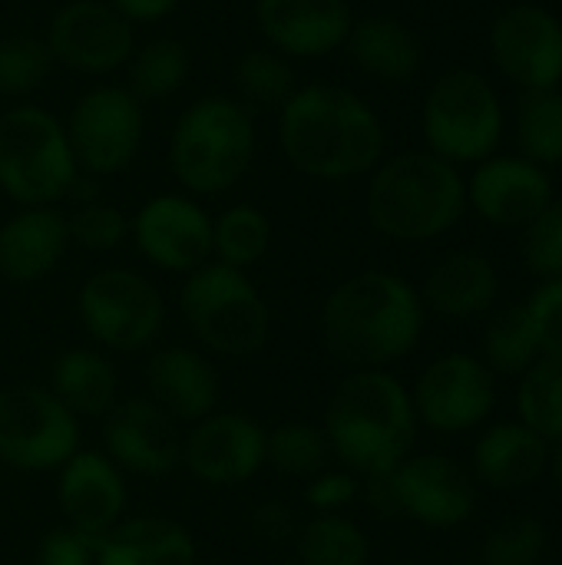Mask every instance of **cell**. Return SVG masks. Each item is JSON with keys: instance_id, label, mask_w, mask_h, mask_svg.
Wrapping results in <instances>:
<instances>
[{"instance_id": "cell-8", "label": "cell", "mask_w": 562, "mask_h": 565, "mask_svg": "<svg viewBox=\"0 0 562 565\" xmlns=\"http://www.w3.org/2000/svg\"><path fill=\"white\" fill-rule=\"evenodd\" d=\"M79 175L66 129L40 106H13L0 116V189L33 209L63 199Z\"/></svg>"}, {"instance_id": "cell-26", "label": "cell", "mask_w": 562, "mask_h": 565, "mask_svg": "<svg viewBox=\"0 0 562 565\" xmlns=\"http://www.w3.org/2000/svg\"><path fill=\"white\" fill-rule=\"evenodd\" d=\"M497 268L484 255L454 252L431 268L421 301L444 318H474L497 301Z\"/></svg>"}, {"instance_id": "cell-33", "label": "cell", "mask_w": 562, "mask_h": 565, "mask_svg": "<svg viewBox=\"0 0 562 565\" xmlns=\"http://www.w3.org/2000/svg\"><path fill=\"white\" fill-rule=\"evenodd\" d=\"M189 50L179 40H152L129 63V93L136 99L172 96L189 76Z\"/></svg>"}, {"instance_id": "cell-1", "label": "cell", "mask_w": 562, "mask_h": 565, "mask_svg": "<svg viewBox=\"0 0 562 565\" xmlns=\"http://www.w3.org/2000/svg\"><path fill=\"white\" fill-rule=\"evenodd\" d=\"M421 331L424 301L391 271L351 275L321 308V341L328 354L354 371H384L414 351Z\"/></svg>"}, {"instance_id": "cell-17", "label": "cell", "mask_w": 562, "mask_h": 565, "mask_svg": "<svg viewBox=\"0 0 562 565\" xmlns=\"http://www.w3.org/2000/svg\"><path fill=\"white\" fill-rule=\"evenodd\" d=\"M467 202L490 225L527 228L553 202V182L543 166L523 156H490L477 162L467 182Z\"/></svg>"}, {"instance_id": "cell-6", "label": "cell", "mask_w": 562, "mask_h": 565, "mask_svg": "<svg viewBox=\"0 0 562 565\" xmlns=\"http://www.w3.org/2000/svg\"><path fill=\"white\" fill-rule=\"evenodd\" d=\"M182 318L199 344L222 358H252L268 341V305L245 271L222 262L202 265L182 285Z\"/></svg>"}, {"instance_id": "cell-42", "label": "cell", "mask_w": 562, "mask_h": 565, "mask_svg": "<svg viewBox=\"0 0 562 565\" xmlns=\"http://www.w3.org/2000/svg\"><path fill=\"white\" fill-rule=\"evenodd\" d=\"M96 540L99 536H86L73 526H60L50 530L40 540L36 550V563L40 565H96Z\"/></svg>"}, {"instance_id": "cell-34", "label": "cell", "mask_w": 562, "mask_h": 565, "mask_svg": "<svg viewBox=\"0 0 562 565\" xmlns=\"http://www.w3.org/2000/svg\"><path fill=\"white\" fill-rule=\"evenodd\" d=\"M484 354H487V364L500 374H527L543 358L527 305L507 308L490 321L484 334Z\"/></svg>"}, {"instance_id": "cell-29", "label": "cell", "mask_w": 562, "mask_h": 565, "mask_svg": "<svg viewBox=\"0 0 562 565\" xmlns=\"http://www.w3.org/2000/svg\"><path fill=\"white\" fill-rule=\"evenodd\" d=\"M517 146L537 166L562 162V86L523 89L517 103Z\"/></svg>"}, {"instance_id": "cell-12", "label": "cell", "mask_w": 562, "mask_h": 565, "mask_svg": "<svg viewBox=\"0 0 562 565\" xmlns=\"http://www.w3.org/2000/svg\"><path fill=\"white\" fill-rule=\"evenodd\" d=\"M490 60L520 89L562 86V20L540 3H513L490 26Z\"/></svg>"}, {"instance_id": "cell-16", "label": "cell", "mask_w": 562, "mask_h": 565, "mask_svg": "<svg viewBox=\"0 0 562 565\" xmlns=\"http://www.w3.org/2000/svg\"><path fill=\"white\" fill-rule=\"evenodd\" d=\"M139 252L166 271H185L209 265L212 255V218L185 195L149 199L132 222Z\"/></svg>"}, {"instance_id": "cell-25", "label": "cell", "mask_w": 562, "mask_h": 565, "mask_svg": "<svg viewBox=\"0 0 562 565\" xmlns=\"http://www.w3.org/2000/svg\"><path fill=\"white\" fill-rule=\"evenodd\" d=\"M547 440H540L523 424H500L487 430L474 450L477 480L500 493H517L533 487L547 470Z\"/></svg>"}, {"instance_id": "cell-40", "label": "cell", "mask_w": 562, "mask_h": 565, "mask_svg": "<svg viewBox=\"0 0 562 565\" xmlns=\"http://www.w3.org/2000/svg\"><path fill=\"white\" fill-rule=\"evenodd\" d=\"M66 225H70V242H79L89 252H109L129 232L126 215L116 205H106V202H83L66 218Z\"/></svg>"}, {"instance_id": "cell-2", "label": "cell", "mask_w": 562, "mask_h": 565, "mask_svg": "<svg viewBox=\"0 0 562 565\" xmlns=\"http://www.w3.org/2000/svg\"><path fill=\"white\" fill-rule=\"evenodd\" d=\"M278 139L285 159L311 179H354L384 152L378 113L344 86H305L282 106Z\"/></svg>"}, {"instance_id": "cell-24", "label": "cell", "mask_w": 562, "mask_h": 565, "mask_svg": "<svg viewBox=\"0 0 562 565\" xmlns=\"http://www.w3.org/2000/svg\"><path fill=\"white\" fill-rule=\"evenodd\" d=\"M96 565H195V543L162 516L119 520L96 540Z\"/></svg>"}, {"instance_id": "cell-27", "label": "cell", "mask_w": 562, "mask_h": 565, "mask_svg": "<svg viewBox=\"0 0 562 565\" xmlns=\"http://www.w3.org/2000/svg\"><path fill=\"white\" fill-rule=\"evenodd\" d=\"M351 60L374 79L384 83H407L421 66V40L407 23L388 13H371L351 23L348 33Z\"/></svg>"}, {"instance_id": "cell-11", "label": "cell", "mask_w": 562, "mask_h": 565, "mask_svg": "<svg viewBox=\"0 0 562 565\" xmlns=\"http://www.w3.org/2000/svg\"><path fill=\"white\" fill-rule=\"evenodd\" d=\"M76 166L89 175L126 169L142 142V106L123 86H99L76 99L63 126Z\"/></svg>"}, {"instance_id": "cell-39", "label": "cell", "mask_w": 562, "mask_h": 565, "mask_svg": "<svg viewBox=\"0 0 562 565\" xmlns=\"http://www.w3.org/2000/svg\"><path fill=\"white\" fill-rule=\"evenodd\" d=\"M523 255L540 278H562V199H553L523 228Z\"/></svg>"}, {"instance_id": "cell-15", "label": "cell", "mask_w": 562, "mask_h": 565, "mask_svg": "<svg viewBox=\"0 0 562 565\" xmlns=\"http://www.w3.org/2000/svg\"><path fill=\"white\" fill-rule=\"evenodd\" d=\"M265 440L268 430H262L252 417L215 411L192 424L189 437H182V463L209 487H235L265 467Z\"/></svg>"}, {"instance_id": "cell-28", "label": "cell", "mask_w": 562, "mask_h": 565, "mask_svg": "<svg viewBox=\"0 0 562 565\" xmlns=\"http://www.w3.org/2000/svg\"><path fill=\"white\" fill-rule=\"evenodd\" d=\"M50 391L76 420L106 417L116 407V371L99 351L73 348L56 358Z\"/></svg>"}, {"instance_id": "cell-20", "label": "cell", "mask_w": 562, "mask_h": 565, "mask_svg": "<svg viewBox=\"0 0 562 565\" xmlns=\"http://www.w3.org/2000/svg\"><path fill=\"white\" fill-rule=\"evenodd\" d=\"M255 20L278 53L301 60L344 46L354 23L348 0H258Z\"/></svg>"}, {"instance_id": "cell-30", "label": "cell", "mask_w": 562, "mask_h": 565, "mask_svg": "<svg viewBox=\"0 0 562 565\" xmlns=\"http://www.w3.org/2000/svg\"><path fill=\"white\" fill-rule=\"evenodd\" d=\"M520 424L540 440H562V358L543 354L520 381L517 391Z\"/></svg>"}, {"instance_id": "cell-41", "label": "cell", "mask_w": 562, "mask_h": 565, "mask_svg": "<svg viewBox=\"0 0 562 565\" xmlns=\"http://www.w3.org/2000/svg\"><path fill=\"white\" fill-rule=\"evenodd\" d=\"M527 315L537 331L540 351L562 358V278H550L533 291Z\"/></svg>"}, {"instance_id": "cell-19", "label": "cell", "mask_w": 562, "mask_h": 565, "mask_svg": "<svg viewBox=\"0 0 562 565\" xmlns=\"http://www.w3.org/2000/svg\"><path fill=\"white\" fill-rule=\"evenodd\" d=\"M397 493L401 516L434 530L460 526L464 520H470L477 503V487L467 470L441 454L404 460L397 467Z\"/></svg>"}, {"instance_id": "cell-37", "label": "cell", "mask_w": 562, "mask_h": 565, "mask_svg": "<svg viewBox=\"0 0 562 565\" xmlns=\"http://www.w3.org/2000/svg\"><path fill=\"white\" fill-rule=\"evenodd\" d=\"M53 56L40 36H10L0 40V93L26 96L50 76Z\"/></svg>"}, {"instance_id": "cell-3", "label": "cell", "mask_w": 562, "mask_h": 565, "mask_svg": "<svg viewBox=\"0 0 562 565\" xmlns=\"http://www.w3.org/2000/svg\"><path fill=\"white\" fill-rule=\"evenodd\" d=\"M331 454L354 473L394 470L414 447L417 414L407 387L388 371H354L338 384L325 414Z\"/></svg>"}, {"instance_id": "cell-43", "label": "cell", "mask_w": 562, "mask_h": 565, "mask_svg": "<svg viewBox=\"0 0 562 565\" xmlns=\"http://www.w3.org/2000/svg\"><path fill=\"white\" fill-rule=\"evenodd\" d=\"M361 493L358 480L351 473H331V470H321L311 477L308 490H305V500L311 510L318 513H338L344 510L354 497Z\"/></svg>"}, {"instance_id": "cell-21", "label": "cell", "mask_w": 562, "mask_h": 565, "mask_svg": "<svg viewBox=\"0 0 562 565\" xmlns=\"http://www.w3.org/2000/svg\"><path fill=\"white\" fill-rule=\"evenodd\" d=\"M56 503L66 526L86 536L109 533L126 510V483L119 467L99 450H76L60 467Z\"/></svg>"}, {"instance_id": "cell-46", "label": "cell", "mask_w": 562, "mask_h": 565, "mask_svg": "<svg viewBox=\"0 0 562 565\" xmlns=\"http://www.w3.org/2000/svg\"><path fill=\"white\" fill-rule=\"evenodd\" d=\"M129 23H146V20H159L166 13L176 10L179 0H109Z\"/></svg>"}, {"instance_id": "cell-14", "label": "cell", "mask_w": 562, "mask_h": 565, "mask_svg": "<svg viewBox=\"0 0 562 565\" xmlns=\"http://www.w3.org/2000/svg\"><path fill=\"white\" fill-rule=\"evenodd\" d=\"M50 56L76 73H109L132 53V23L99 0H73L56 10L46 33Z\"/></svg>"}, {"instance_id": "cell-32", "label": "cell", "mask_w": 562, "mask_h": 565, "mask_svg": "<svg viewBox=\"0 0 562 565\" xmlns=\"http://www.w3.org/2000/svg\"><path fill=\"white\" fill-rule=\"evenodd\" d=\"M272 245V225L255 205H232L212 222V252L229 268H252Z\"/></svg>"}, {"instance_id": "cell-13", "label": "cell", "mask_w": 562, "mask_h": 565, "mask_svg": "<svg viewBox=\"0 0 562 565\" xmlns=\"http://www.w3.org/2000/svg\"><path fill=\"white\" fill-rule=\"evenodd\" d=\"M494 377L490 367L467 354L437 358L417 381L411 404L414 414L441 434H464L487 420L494 411Z\"/></svg>"}, {"instance_id": "cell-31", "label": "cell", "mask_w": 562, "mask_h": 565, "mask_svg": "<svg viewBox=\"0 0 562 565\" xmlns=\"http://www.w3.org/2000/svg\"><path fill=\"white\" fill-rule=\"evenodd\" d=\"M368 536L348 516L318 513L298 533V565H368Z\"/></svg>"}, {"instance_id": "cell-9", "label": "cell", "mask_w": 562, "mask_h": 565, "mask_svg": "<svg viewBox=\"0 0 562 565\" xmlns=\"http://www.w3.org/2000/svg\"><path fill=\"white\" fill-rule=\"evenodd\" d=\"M79 450V420L50 387L0 391V463L23 473L60 470Z\"/></svg>"}, {"instance_id": "cell-38", "label": "cell", "mask_w": 562, "mask_h": 565, "mask_svg": "<svg viewBox=\"0 0 562 565\" xmlns=\"http://www.w3.org/2000/svg\"><path fill=\"white\" fill-rule=\"evenodd\" d=\"M547 553V526L533 516H513L490 530L480 550L484 565H540Z\"/></svg>"}, {"instance_id": "cell-18", "label": "cell", "mask_w": 562, "mask_h": 565, "mask_svg": "<svg viewBox=\"0 0 562 565\" xmlns=\"http://www.w3.org/2000/svg\"><path fill=\"white\" fill-rule=\"evenodd\" d=\"M106 457L129 473L162 477L182 463L179 424L149 397H132L106 414Z\"/></svg>"}, {"instance_id": "cell-35", "label": "cell", "mask_w": 562, "mask_h": 565, "mask_svg": "<svg viewBox=\"0 0 562 565\" xmlns=\"http://www.w3.org/2000/svg\"><path fill=\"white\" fill-rule=\"evenodd\" d=\"M331 457V444L321 427L295 420L282 424L265 440V463H272L285 477H315L325 470Z\"/></svg>"}, {"instance_id": "cell-45", "label": "cell", "mask_w": 562, "mask_h": 565, "mask_svg": "<svg viewBox=\"0 0 562 565\" xmlns=\"http://www.w3.org/2000/svg\"><path fill=\"white\" fill-rule=\"evenodd\" d=\"M255 533L262 540H288L295 533V516L282 503H268L255 513Z\"/></svg>"}, {"instance_id": "cell-10", "label": "cell", "mask_w": 562, "mask_h": 565, "mask_svg": "<svg viewBox=\"0 0 562 565\" xmlns=\"http://www.w3.org/2000/svg\"><path fill=\"white\" fill-rule=\"evenodd\" d=\"M79 318L103 348L142 351L159 338L166 305L142 275L103 268L79 288Z\"/></svg>"}, {"instance_id": "cell-23", "label": "cell", "mask_w": 562, "mask_h": 565, "mask_svg": "<svg viewBox=\"0 0 562 565\" xmlns=\"http://www.w3.org/2000/svg\"><path fill=\"white\" fill-rule=\"evenodd\" d=\"M70 245L66 215L53 205H33L17 212L0 228V275L13 285H33L46 278Z\"/></svg>"}, {"instance_id": "cell-44", "label": "cell", "mask_w": 562, "mask_h": 565, "mask_svg": "<svg viewBox=\"0 0 562 565\" xmlns=\"http://www.w3.org/2000/svg\"><path fill=\"white\" fill-rule=\"evenodd\" d=\"M364 500L378 516H401V493H397V467L368 473L364 477Z\"/></svg>"}, {"instance_id": "cell-22", "label": "cell", "mask_w": 562, "mask_h": 565, "mask_svg": "<svg viewBox=\"0 0 562 565\" xmlns=\"http://www.w3.org/2000/svg\"><path fill=\"white\" fill-rule=\"evenodd\" d=\"M149 401L162 407L176 424H199L215 414L219 404V374L199 351L166 348L149 358L146 367Z\"/></svg>"}, {"instance_id": "cell-47", "label": "cell", "mask_w": 562, "mask_h": 565, "mask_svg": "<svg viewBox=\"0 0 562 565\" xmlns=\"http://www.w3.org/2000/svg\"><path fill=\"white\" fill-rule=\"evenodd\" d=\"M553 473H556V483H560V490H562V450H560V457H556V463H553Z\"/></svg>"}, {"instance_id": "cell-4", "label": "cell", "mask_w": 562, "mask_h": 565, "mask_svg": "<svg viewBox=\"0 0 562 565\" xmlns=\"http://www.w3.org/2000/svg\"><path fill=\"white\" fill-rule=\"evenodd\" d=\"M467 209V182L434 152H401L378 166L368 185V218L394 242H431Z\"/></svg>"}, {"instance_id": "cell-36", "label": "cell", "mask_w": 562, "mask_h": 565, "mask_svg": "<svg viewBox=\"0 0 562 565\" xmlns=\"http://www.w3.org/2000/svg\"><path fill=\"white\" fill-rule=\"evenodd\" d=\"M235 86L265 109H282L295 96V70L278 50H248L235 63Z\"/></svg>"}, {"instance_id": "cell-7", "label": "cell", "mask_w": 562, "mask_h": 565, "mask_svg": "<svg viewBox=\"0 0 562 565\" xmlns=\"http://www.w3.org/2000/svg\"><path fill=\"white\" fill-rule=\"evenodd\" d=\"M503 103L487 76L457 66L434 79L424 99V139L427 152L450 166L484 162L497 156L503 139Z\"/></svg>"}, {"instance_id": "cell-5", "label": "cell", "mask_w": 562, "mask_h": 565, "mask_svg": "<svg viewBox=\"0 0 562 565\" xmlns=\"http://www.w3.org/2000/svg\"><path fill=\"white\" fill-rule=\"evenodd\" d=\"M255 126L242 103L229 96H205L192 103L172 132L169 159L176 179L199 195L232 189L252 166Z\"/></svg>"}]
</instances>
